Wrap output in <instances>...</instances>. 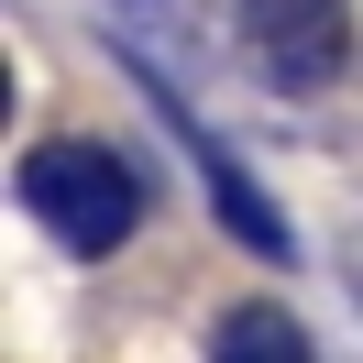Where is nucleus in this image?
Here are the masks:
<instances>
[{"label":"nucleus","instance_id":"nucleus-1","mask_svg":"<svg viewBox=\"0 0 363 363\" xmlns=\"http://www.w3.org/2000/svg\"><path fill=\"white\" fill-rule=\"evenodd\" d=\"M23 209L55 231L67 253H121L143 231V177L121 143H89V133H55L23 155Z\"/></svg>","mask_w":363,"mask_h":363},{"label":"nucleus","instance_id":"nucleus-2","mask_svg":"<svg viewBox=\"0 0 363 363\" xmlns=\"http://www.w3.org/2000/svg\"><path fill=\"white\" fill-rule=\"evenodd\" d=\"M242 45L264 55V77L275 89H330L341 77V55H352V11L341 0H242Z\"/></svg>","mask_w":363,"mask_h":363},{"label":"nucleus","instance_id":"nucleus-3","mask_svg":"<svg viewBox=\"0 0 363 363\" xmlns=\"http://www.w3.org/2000/svg\"><path fill=\"white\" fill-rule=\"evenodd\" d=\"M209 363H308V330H297L286 308H264V297H242V308H220V330H209Z\"/></svg>","mask_w":363,"mask_h":363}]
</instances>
